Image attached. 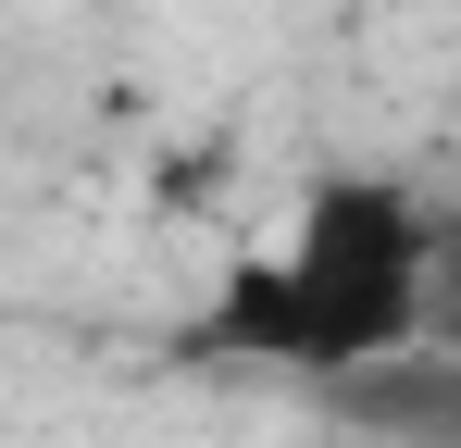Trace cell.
Wrapping results in <instances>:
<instances>
[{
    "label": "cell",
    "mask_w": 461,
    "mask_h": 448,
    "mask_svg": "<svg viewBox=\"0 0 461 448\" xmlns=\"http://www.w3.org/2000/svg\"><path fill=\"white\" fill-rule=\"evenodd\" d=\"M212 349L287 362V262H237V274H225V299H212Z\"/></svg>",
    "instance_id": "7a4b0ae2"
},
{
    "label": "cell",
    "mask_w": 461,
    "mask_h": 448,
    "mask_svg": "<svg viewBox=\"0 0 461 448\" xmlns=\"http://www.w3.org/2000/svg\"><path fill=\"white\" fill-rule=\"evenodd\" d=\"M424 274H437V212L399 175H337L312 187L300 249H287V362L362 373L424 349Z\"/></svg>",
    "instance_id": "6da1fadb"
}]
</instances>
